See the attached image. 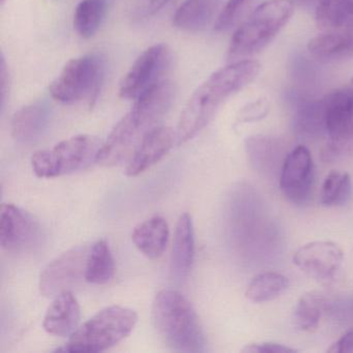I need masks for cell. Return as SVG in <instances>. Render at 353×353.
Segmentation results:
<instances>
[{"label": "cell", "mask_w": 353, "mask_h": 353, "mask_svg": "<svg viewBox=\"0 0 353 353\" xmlns=\"http://www.w3.org/2000/svg\"><path fill=\"white\" fill-rule=\"evenodd\" d=\"M351 179L349 174L332 171L326 176L321 190V204L327 208L342 206L350 198Z\"/></svg>", "instance_id": "obj_28"}, {"label": "cell", "mask_w": 353, "mask_h": 353, "mask_svg": "<svg viewBox=\"0 0 353 353\" xmlns=\"http://www.w3.org/2000/svg\"><path fill=\"white\" fill-rule=\"evenodd\" d=\"M288 279L278 272L258 274L250 283L245 296L253 303H265L276 299L288 288Z\"/></svg>", "instance_id": "obj_25"}, {"label": "cell", "mask_w": 353, "mask_h": 353, "mask_svg": "<svg viewBox=\"0 0 353 353\" xmlns=\"http://www.w3.org/2000/svg\"><path fill=\"white\" fill-rule=\"evenodd\" d=\"M325 301L319 293L309 292L301 295L293 312V325L301 332L315 330L319 324Z\"/></svg>", "instance_id": "obj_27"}, {"label": "cell", "mask_w": 353, "mask_h": 353, "mask_svg": "<svg viewBox=\"0 0 353 353\" xmlns=\"http://www.w3.org/2000/svg\"><path fill=\"white\" fill-rule=\"evenodd\" d=\"M314 183V164L311 152L299 145L291 150L281 169L280 189L283 195L293 204H305L312 194Z\"/></svg>", "instance_id": "obj_10"}, {"label": "cell", "mask_w": 353, "mask_h": 353, "mask_svg": "<svg viewBox=\"0 0 353 353\" xmlns=\"http://www.w3.org/2000/svg\"><path fill=\"white\" fill-rule=\"evenodd\" d=\"M254 0H228L214 23V30L226 32L230 30L250 9Z\"/></svg>", "instance_id": "obj_30"}, {"label": "cell", "mask_w": 353, "mask_h": 353, "mask_svg": "<svg viewBox=\"0 0 353 353\" xmlns=\"http://www.w3.org/2000/svg\"><path fill=\"white\" fill-rule=\"evenodd\" d=\"M248 154L251 162L259 168L272 165L276 154H280L281 144L279 139L268 136H253L245 142Z\"/></svg>", "instance_id": "obj_29"}, {"label": "cell", "mask_w": 353, "mask_h": 353, "mask_svg": "<svg viewBox=\"0 0 353 353\" xmlns=\"http://www.w3.org/2000/svg\"><path fill=\"white\" fill-rule=\"evenodd\" d=\"M152 322L163 342L179 352H202L205 338L193 305L172 289H164L154 297Z\"/></svg>", "instance_id": "obj_2"}, {"label": "cell", "mask_w": 353, "mask_h": 353, "mask_svg": "<svg viewBox=\"0 0 353 353\" xmlns=\"http://www.w3.org/2000/svg\"><path fill=\"white\" fill-rule=\"evenodd\" d=\"M50 110L44 103H32L22 107L12 119V136L22 144L38 141L48 129Z\"/></svg>", "instance_id": "obj_17"}, {"label": "cell", "mask_w": 353, "mask_h": 353, "mask_svg": "<svg viewBox=\"0 0 353 353\" xmlns=\"http://www.w3.org/2000/svg\"><path fill=\"white\" fill-rule=\"evenodd\" d=\"M81 312L77 299L71 291H65L54 297L44 318V328L48 334L57 336H71L79 325Z\"/></svg>", "instance_id": "obj_16"}, {"label": "cell", "mask_w": 353, "mask_h": 353, "mask_svg": "<svg viewBox=\"0 0 353 353\" xmlns=\"http://www.w3.org/2000/svg\"><path fill=\"white\" fill-rule=\"evenodd\" d=\"M101 146L94 136L69 138L51 150L37 152L32 158V170L41 179H53L81 170L96 162Z\"/></svg>", "instance_id": "obj_6"}, {"label": "cell", "mask_w": 353, "mask_h": 353, "mask_svg": "<svg viewBox=\"0 0 353 353\" xmlns=\"http://www.w3.org/2000/svg\"><path fill=\"white\" fill-rule=\"evenodd\" d=\"M344 254L336 243L319 241L305 243L295 251L293 263L312 278L327 281L342 266Z\"/></svg>", "instance_id": "obj_11"}, {"label": "cell", "mask_w": 353, "mask_h": 353, "mask_svg": "<svg viewBox=\"0 0 353 353\" xmlns=\"http://www.w3.org/2000/svg\"><path fill=\"white\" fill-rule=\"evenodd\" d=\"M260 68L258 61L243 59L212 74L193 92L181 111L177 123V144L185 143L200 133L227 99L255 79Z\"/></svg>", "instance_id": "obj_1"}, {"label": "cell", "mask_w": 353, "mask_h": 353, "mask_svg": "<svg viewBox=\"0 0 353 353\" xmlns=\"http://www.w3.org/2000/svg\"><path fill=\"white\" fill-rule=\"evenodd\" d=\"M114 272L112 252L108 243L101 239L90 248L86 263L85 281L96 285L107 284L112 280Z\"/></svg>", "instance_id": "obj_23"}, {"label": "cell", "mask_w": 353, "mask_h": 353, "mask_svg": "<svg viewBox=\"0 0 353 353\" xmlns=\"http://www.w3.org/2000/svg\"><path fill=\"white\" fill-rule=\"evenodd\" d=\"M315 20L321 30L352 34L353 0H320Z\"/></svg>", "instance_id": "obj_21"}, {"label": "cell", "mask_w": 353, "mask_h": 353, "mask_svg": "<svg viewBox=\"0 0 353 353\" xmlns=\"http://www.w3.org/2000/svg\"><path fill=\"white\" fill-rule=\"evenodd\" d=\"M307 50L320 61H338L353 55V34L346 32H330L311 39Z\"/></svg>", "instance_id": "obj_20"}, {"label": "cell", "mask_w": 353, "mask_h": 353, "mask_svg": "<svg viewBox=\"0 0 353 353\" xmlns=\"http://www.w3.org/2000/svg\"><path fill=\"white\" fill-rule=\"evenodd\" d=\"M327 143L323 162L341 160L353 152V78L323 98Z\"/></svg>", "instance_id": "obj_5"}, {"label": "cell", "mask_w": 353, "mask_h": 353, "mask_svg": "<svg viewBox=\"0 0 353 353\" xmlns=\"http://www.w3.org/2000/svg\"><path fill=\"white\" fill-rule=\"evenodd\" d=\"M104 79V65L97 55H85L65 63L57 79L51 83V96L63 104L88 100L96 102Z\"/></svg>", "instance_id": "obj_7"}, {"label": "cell", "mask_w": 353, "mask_h": 353, "mask_svg": "<svg viewBox=\"0 0 353 353\" xmlns=\"http://www.w3.org/2000/svg\"><path fill=\"white\" fill-rule=\"evenodd\" d=\"M243 352L248 353H293L296 350L282 344L272 342L253 343L247 345L243 349Z\"/></svg>", "instance_id": "obj_32"}, {"label": "cell", "mask_w": 353, "mask_h": 353, "mask_svg": "<svg viewBox=\"0 0 353 353\" xmlns=\"http://www.w3.org/2000/svg\"><path fill=\"white\" fill-rule=\"evenodd\" d=\"M220 0H185L173 16V26L185 32H199L212 21Z\"/></svg>", "instance_id": "obj_22"}, {"label": "cell", "mask_w": 353, "mask_h": 353, "mask_svg": "<svg viewBox=\"0 0 353 353\" xmlns=\"http://www.w3.org/2000/svg\"><path fill=\"white\" fill-rule=\"evenodd\" d=\"M294 13L292 0H266L235 30L229 59L252 57L263 50L288 23Z\"/></svg>", "instance_id": "obj_3"}, {"label": "cell", "mask_w": 353, "mask_h": 353, "mask_svg": "<svg viewBox=\"0 0 353 353\" xmlns=\"http://www.w3.org/2000/svg\"><path fill=\"white\" fill-rule=\"evenodd\" d=\"M108 9V0H82L74 13V28L81 38L90 39L100 30Z\"/></svg>", "instance_id": "obj_24"}, {"label": "cell", "mask_w": 353, "mask_h": 353, "mask_svg": "<svg viewBox=\"0 0 353 353\" xmlns=\"http://www.w3.org/2000/svg\"><path fill=\"white\" fill-rule=\"evenodd\" d=\"M268 112V104L265 101H257V102L251 103L245 106V108L239 111V123H251V121H259L266 117Z\"/></svg>", "instance_id": "obj_31"}, {"label": "cell", "mask_w": 353, "mask_h": 353, "mask_svg": "<svg viewBox=\"0 0 353 353\" xmlns=\"http://www.w3.org/2000/svg\"><path fill=\"white\" fill-rule=\"evenodd\" d=\"M292 1H296L299 3H310L312 1H315V0H292Z\"/></svg>", "instance_id": "obj_36"}, {"label": "cell", "mask_w": 353, "mask_h": 353, "mask_svg": "<svg viewBox=\"0 0 353 353\" xmlns=\"http://www.w3.org/2000/svg\"><path fill=\"white\" fill-rule=\"evenodd\" d=\"M175 97V84L169 80H162L135 101L130 115L140 129L148 133L168 112L174 103Z\"/></svg>", "instance_id": "obj_12"}, {"label": "cell", "mask_w": 353, "mask_h": 353, "mask_svg": "<svg viewBox=\"0 0 353 353\" xmlns=\"http://www.w3.org/2000/svg\"><path fill=\"white\" fill-rule=\"evenodd\" d=\"M145 134L128 113L115 125L106 142L101 146L96 162L107 167L123 162L130 154H134Z\"/></svg>", "instance_id": "obj_13"}, {"label": "cell", "mask_w": 353, "mask_h": 353, "mask_svg": "<svg viewBox=\"0 0 353 353\" xmlns=\"http://www.w3.org/2000/svg\"><path fill=\"white\" fill-rule=\"evenodd\" d=\"M169 0H150V12L154 13V12L159 11L162 9Z\"/></svg>", "instance_id": "obj_35"}, {"label": "cell", "mask_w": 353, "mask_h": 353, "mask_svg": "<svg viewBox=\"0 0 353 353\" xmlns=\"http://www.w3.org/2000/svg\"><path fill=\"white\" fill-rule=\"evenodd\" d=\"M8 86H9V73H8L7 63L5 57H1L0 63V92H1V104L5 105L6 97L8 94Z\"/></svg>", "instance_id": "obj_34"}, {"label": "cell", "mask_w": 353, "mask_h": 353, "mask_svg": "<svg viewBox=\"0 0 353 353\" xmlns=\"http://www.w3.org/2000/svg\"><path fill=\"white\" fill-rule=\"evenodd\" d=\"M5 3V0H1V3Z\"/></svg>", "instance_id": "obj_37"}, {"label": "cell", "mask_w": 353, "mask_h": 353, "mask_svg": "<svg viewBox=\"0 0 353 353\" xmlns=\"http://www.w3.org/2000/svg\"><path fill=\"white\" fill-rule=\"evenodd\" d=\"M195 257V233L193 221L187 212L179 216L173 239L171 253V272L177 280L190 274Z\"/></svg>", "instance_id": "obj_18"}, {"label": "cell", "mask_w": 353, "mask_h": 353, "mask_svg": "<svg viewBox=\"0 0 353 353\" xmlns=\"http://www.w3.org/2000/svg\"><path fill=\"white\" fill-rule=\"evenodd\" d=\"M353 351V330L345 332L338 341L328 348L330 353H348Z\"/></svg>", "instance_id": "obj_33"}, {"label": "cell", "mask_w": 353, "mask_h": 353, "mask_svg": "<svg viewBox=\"0 0 353 353\" xmlns=\"http://www.w3.org/2000/svg\"><path fill=\"white\" fill-rule=\"evenodd\" d=\"M295 131L303 137L326 135L323 99L303 104L294 117Z\"/></svg>", "instance_id": "obj_26"}, {"label": "cell", "mask_w": 353, "mask_h": 353, "mask_svg": "<svg viewBox=\"0 0 353 353\" xmlns=\"http://www.w3.org/2000/svg\"><path fill=\"white\" fill-rule=\"evenodd\" d=\"M90 250L85 245H78L51 261L41 274L42 294L47 297L57 296L85 279Z\"/></svg>", "instance_id": "obj_9"}, {"label": "cell", "mask_w": 353, "mask_h": 353, "mask_svg": "<svg viewBox=\"0 0 353 353\" xmlns=\"http://www.w3.org/2000/svg\"><path fill=\"white\" fill-rule=\"evenodd\" d=\"M177 143L176 132L168 127H154L144 135L137 150L132 156L125 169V174L130 177L148 170L152 165L162 160Z\"/></svg>", "instance_id": "obj_14"}, {"label": "cell", "mask_w": 353, "mask_h": 353, "mask_svg": "<svg viewBox=\"0 0 353 353\" xmlns=\"http://www.w3.org/2000/svg\"><path fill=\"white\" fill-rule=\"evenodd\" d=\"M168 223L160 216H154L140 223L134 229L132 241L138 250L148 259H158L168 243Z\"/></svg>", "instance_id": "obj_19"}, {"label": "cell", "mask_w": 353, "mask_h": 353, "mask_svg": "<svg viewBox=\"0 0 353 353\" xmlns=\"http://www.w3.org/2000/svg\"><path fill=\"white\" fill-rule=\"evenodd\" d=\"M171 63V50L165 44H156L146 49L134 61L119 85V96L136 101L154 84L162 81Z\"/></svg>", "instance_id": "obj_8"}, {"label": "cell", "mask_w": 353, "mask_h": 353, "mask_svg": "<svg viewBox=\"0 0 353 353\" xmlns=\"http://www.w3.org/2000/svg\"><path fill=\"white\" fill-rule=\"evenodd\" d=\"M134 310L110 305L96 314L70 336L65 348L68 352H100L127 338L137 323Z\"/></svg>", "instance_id": "obj_4"}, {"label": "cell", "mask_w": 353, "mask_h": 353, "mask_svg": "<svg viewBox=\"0 0 353 353\" xmlns=\"http://www.w3.org/2000/svg\"><path fill=\"white\" fill-rule=\"evenodd\" d=\"M38 226L34 219L14 204L0 208V245L9 252L20 251L34 241Z\"/></svg>", "instance_id": "obj_15"}]
</instances>
